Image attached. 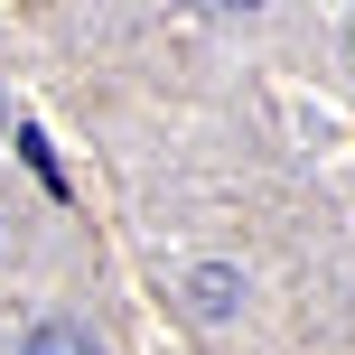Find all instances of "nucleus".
I'll return each instance as SVG.
<instances>
[{
    "label": "nucleus",
    "instance_id": "f257e3e1",
    "mask_svg": "<svg viewBox=\"0 0 355 355\" xmlns=\"http://www.w3.org/2000/svg\"><path fill=\"white\" fill-rule=\"evenodd\" d=\"M187 300H196V318H234V309H243V271H225V262H206L187 281Z\"/></svg>",
    "mask_w": 355,
    "mask_h": 355
},
{
    "label": "nucleus",
    "instance_id": "7ed1b4c3",
    "mask_svg": "<svg viewBox=\"0 0 355 355\" xmlns=\"http://www.w3.org/2000/svg\"><path fill=\"white\" fill-rule=\"evenodd\" d=\"M346 47H355V19H346Z\"/></svg>",
    "mask_w": 355,
    "mask_h": 355
},
{
    "label": "nucleus",
    "instance_id": "f03ea898",
    "mask_svg": "<svg viewBox=\"0 0 355 355\" xmlns=\"http://www.w3.org/2000/svg\"><path fill=\"white\" fill-rule=\"evenodd\" d=\"M19 355H94V337L85 327H66V318H47V327H28V346Z\"/></svg>",
    "mask_w": 355,
    "mask_h": 355
}]
</instances>
